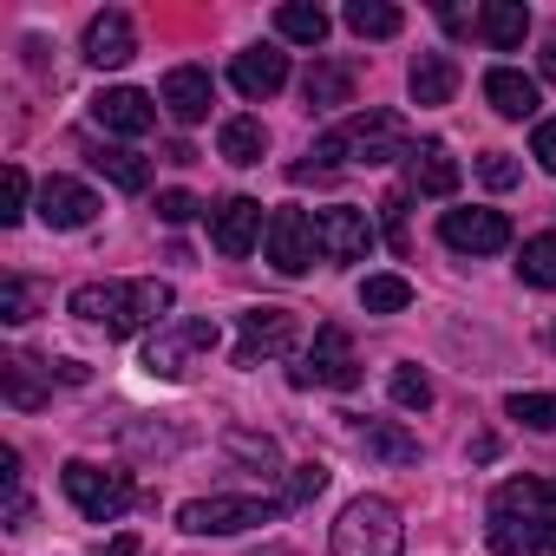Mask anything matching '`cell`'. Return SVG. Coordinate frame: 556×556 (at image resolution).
I'll return each mask as SVG.
<instances>
[{
    "instance_id": "6da1fadb",
    "label": "cell",
    "mask_w": 556,
    "mask_h": 556,
    "mask_svg": "<svg viewBox=\"0 0 556 556\" xmlns=\"http://www.w3.org/2000/svg\"><path fill=\"white\" fill-rule=\"evenodd\" d=\"M484 536L497 556H556V484L549 478H504L491 491Z\"/></svg>"
},
{
    "instance_id": "7a4b0ae2",
    "label": "cell",
    "mask_w": 556,
    "mask_h": 556,
    "mask_svg": "<svg viewBox=\"0 0 556 556\" xmlns=\"http://www.w3.org/2000/svg\"><path fill=\"white\" fill-rule=\"evenodd\" d=\"M315 164H295L289 177L295 184H308L315 170H341V164H393V157H413V131H406V118L400 112H354V118H341L334 131H321L315 138V151H308Z\"/></svg>"
},
{
    "instance_id": "3957f363",
    "label": "cell",
    "mask_w": 556,
    "mask_h": 556,
    "mask_svg": "<svg viewBox=\"0 0 556 556\" xmlns=\"http://www.w3.org/2000/svg\"><path fill=\"white\" fill-rule=\"evenodd\" d=\"M170 282H79L73 289V315L79 321H99L112 341H125V334H138V328H151L157 315H170ZM164 328V321H157Z\"/></svg>"
},
{
    "instance_id": "277c9868",
    "label": "cell",
    "mask_w": 556,
    "mask_h": 556,
    "mask_svg": "<svg viewBox=\"0 0 556 556\" xmlns=\"http://www.w3.org/2000/svg\"><path fill=\"white\" fill-rule=\"evenodd\" d=\"M334 556H400L406 549V523L387 497H354L341 517H334Z\"/></svg>"
},
{
    "instance_id": "5b68a950",
    "label": "cell",
    "mask_w": 556,
    "mask_h": 556,
    "mask_svg": "<svg viewBox=\"0 0 556 556\" xmlns=\"http://www.w3.org/2000/svg\"><path fill=\"white\" fill-rule=\"evenodd\" d=\"M216 321L210 315H170L151 341H144V374L151 380H184L203 354H216Z\"/></svg>"
},
{
    "instance_id": "8992f818",
    "label": "cell",
    "mask_w": 556,
    "mask_h": 556,
    "mask_svg": "<svg viewBox=\"0 0 556 556\" xmlns=\"http://www.w3.org/2000/svg\"><path fill=\"white\" fill-rule=\"evenodd\" d=\"M60 484H66V497H73V510H79L86 523H112V517H125V504L138 497L125 471L92 465V458H73V465L60 471Z\"/></svg>"
},
{
    "instance_id": "52a82bcc",
    "label": "cell",
    "mask_w": 556,
    "mask_h": 556,
    "mask_svg": "<svg viewBox=\"0 0 556 556\" xmlns=\"http://www.w3.org/2000/svg\"><path fill=\"white\" fill-rule=\"evenodd\" d=\"M275 517H282V497H190L177 510V523L190 536H236V530H255Z\"/></svg>"
},
{
    "instance_id": "ba28073f",
    "label": "cell",
    "mask_w": 556,
    "mask_h": 556,
    "mask_svg": "<svg viewBox=\"0 0 556 556\" xmlns=\"http://www.w3.org/2000/svg\"><path fill=\"white\" fill-rule=\"evenodd\" d=\"M289 380H295V387H334V393L361 387V361H354L348 328H341V321H328V328L315 334V348L302 354V367H289Z\"/></svg>"
},
{
    "instance_id": "9c48e42d",
    "label": "cell",
    "mask_w": 556,
    "mask_h": 556,
    "mask_svg": "<svg viewBox=\"0 0 556 556\" xmlns=\"http://www.w3.org/2000/svg\"><path fill=\"white\" fill-rule=\"evenodd\" d=\"M262 249H268V268H275V275H308V262L321 255V242H315V216H308V210H275Z\"/></svg>"
},
{
    "instance_id": "30bf717a",
    "label": "cell",
    "mask_w": 556,
    "mask_h": 556,
    "mask_svg": "<svg viewBox=\"0 0 556 556\" xmlns=\"http://www.w3.org/2000/svg\"><path fill=\"white\" fill-rule=\"evenodd\" d=\"M315 242H321L328 262H367V255H374V216L354 210V203L315 210Z\"/></svg>"
},
{
    "instance_id": "8fae6325",
    "label": "cell",
    "mask_w": 556,
    "mask_h": 556,
    "mask_svg": "<svg viewBox=\"0 0 556 556\" xmlns=\"http://www.w3.org/2000/svg\"><path fill=\"white\" fill-rule=\"evenodd\" d=\"M439 242L458 255H497V249H510V216L504 210H445Z\"/></svg>"
},
{
    "instance_id": "7c38bea8",
    "label": "cell",
    "mask_w": 556,
    "mask_h": 556,
    "mask_svg": "<svg viewBox=\"0 0 556 556\" xmlns=\"http://www.w3.org/2000/svg\"><path fill=\"white\" fill-rule=\"evenodd\" d=\"M295 315L289 308H249L242 315V334H236V367H262L275 354H289L295 348Z\"/></svg>"
},
{
    "instance_id": "4fadbf2b",
    "label": "cell",
    "mask_w": 556,
    "mask_h": 556,
    "mask_svg": "<svg viewBox=\"0 0 556 556\" xmlns=\"http://www.w3.org/2000/svg\"><path fill=\"white\" fill-rule=\"evenodd\" d=\"M255 236H268V229H262V203H255V197H223V203L210 210V242H216V255L242 262V255L255 249Z\"/></svg>"
},
{
    "instance_id": "5bb4252c",
    "label": "cell",
    "mask_w": 556,
    "mask_h": 556,
    "mask_svg": "<svg viewBox=\"0 0 556 556\" xmlns=\"http://www.w3.org/2000/svg\"><path fill=\"white\" fill-rule=\"evenodd\" d=\"M229 86L242 99H275V92L289 86V53L282 47H249V53H236L229 60Z\"/></svg>"
},
{
    "instance_id": "9a60e30c",
    "label": "cell",
    "mask_w": 556,
    "mask_h": 556,
    "mask_svg": "<svg viewBox=\"0 0 556 556\" xmlns=\"http://www.w3.org/2000/svg\"><path fill=\"white\" fill-rule=\"evenodd\" d=\"M210 99H216V86H210L203 66H170L164 86H157V105H164L177 125H203V118H210Z\"/></svg>"
},
{
    "instance_id": "2e32d148",
    "label": "cell",
    "mask_w": 556,
    "mask_h": 556,
    "mask_svg": "<svg viewBox=\"0 0 556 556\" xmlns=\"http://www.w3.org/2000/svg\"><path fill=\"white\" fill-rule=\"evenodd\" d=\"M92 125H105V131H118V138H144V131L157 125V105H151L138 86H112V92L92 99Z\"/></svg>"
},
{
    "instance_id": "e0dca14e",
    "label": "cell",
    "mask_w": 556,
    "mask_h": 556,
    "mask_svg": "<svg viewBox=\"0 0 556 556\" xmlns=\"http://www.w3.org/2000/svg\"><path fill=\"white\" fill-rule=\"evenodd\" d=\"M92 216H99V197L79 177H47L40 184V223L47 229H86Z\"/></svg>"
},
{
    "instance_id": "ac0fdd59",
    "label": "cell",
    "mask_w": 556,
    "mask_h": 556,
    "mask_svg": "<svg viewBox=\"0 0 556 556\" xmlns=\"http://www.w3.org/2000/svg\"><path fill=\"white\" fill-rule=\"evenodd\" d=\"M138 53V34H131V14H118V8H105V14H92V27H86V60L99 66V73H112V66H125Z\"/></svg>"
},
{
    "instance_id": "d6986e66",
    "label": "cell",
    "mask_w": 556,
    "mask_h": 556,
    "mask_svg": "<svg viewBox=\"0 0 556 556\" xmlns=\"http://www.w3.org/2000/svg\"><path fill=\"white\" fill-rule=\"evenodd\" d=\"M458 157L439 144V138H426V144H413V157H406V190H419V197H452L458 190Z\"/></svg>"
},
{
    "instance_id": "ffe728a7",
    "label": "cell",
    "mask_w": 556,
    "mask_h": 556,
    "mask_svg": "<svg viewBox=\"0 0 556 556\" xmlns=\"http://www.w3.org/2000/svg\"><path fill=\"white\" fill-rule=\"evenodd\" d=\"M484 99H491L497 118H536V105H543L536 79H523L517 66H491V73H484Z\"/></svg>"
},
{
    "instance_id": "44dd1931",
    "label": "cell",
    "mask_w": 556,
    "mask_h": 556,
    "mask_svg": "<svg viewBox=\"0 0 556 556\" xmlns=\"http://www.w3.org/2000/svg\"><path fill=\"white\" fill-rule=\"evenodd\" d=\"M406 86H413V105H452V92H458V60H452V53H419L413 73H406Z\"/></svg>"
},
{
    "instance_id": "7402d4cb",
    "label": "cell",
    "mask_w": 556,
    "mask_h": 556,
    "mask_svg": "<svg viewBox=\"0 0 556 556\" xmlns=\"http://www.w3.org/2000/svg\"><path fill=\"white\" fill-rule=\"evenodd\" d=\"M354 439H361V452L380 458V465H419V439H413L406 426H393V419H361Z\"/></svg>"
},
{
    "instance_id": "603a6c76",
    "label": "cell",
    "mask_w": 556,
    "mask_h": 556,
    "mask_svg": "<svg viewBox=\"0 0 556 556\" xmlns=\"http://www.w3.org/2000/svg\"><path fill=\"white\" fill-rule=\"evenodd\" d=\"M478 34H484L497 53H517L523 34H530V8H523V0H491V8L478 14Z\"/></svg>"
},
{
    "instance_id": "cb8c5ba5",
    "label": "cell",
    "mask_w": 556,
    "mask_h": 556,
    "mask_svg": "<svg viewBox=\"0 0 556 556\" xmlns=\"http://www.w3.org/2000/svg\"><path fill=\"white\" fill-rule=\"evenodd\" d=\"M92 170H99L112 190H144V184H151V157H144V151H125V144H99V151H92Z\"/></svg>"
},
{
    "instance_id": "d4e9b609",
    "label": "cell",
    "mask_w": 556,
    "mask_h": 556,
    "mask_svg": "<svg viewBox=\"0 0 556 556\" xmlns=\"http://www.w3.org/2000/svg\"><path fill=\"white\" fill-rule=\"evenodd\" d=\"M302 99H308V105H348V99H354V66H341V60H315L308 79H302Z\"/></svg>"
},
{
    "instance_id": "484cf974",
    "label": "cell",
    "mask_w": 556,
    "mask_h": 556,
    "mask_svg": "<svg viewBox=\"0 0 556 556\" xmlns=\"http://www.w3.org/2000/svg\"><path fill=\"white\" fill-rule=\"evenodd\" d=\"M223 452H229L236 465L262 471V478L282 471V452H275V439H268V432H242V426H229V432H223Z\"/></svg>"
},
{
    "instance_id": "4316f807",
    "label": "cell",
    "mask_w": 556,
    "mask_h": 556,
    "mask_svg": "<svg viewBox=\"0 0 556 556\" xmlns=\"http://www.w3.org/2000/svg\"><path fill=\"white\" fill-rule=\"evenodd\" d=\"M216 151H223L229 164H262V151H268V131H262V118H223V131H216Z\"/></svg>"
},
{
    "instance_id": "83f0119b",
    "label": "cell",
    "mask_w": 556,
    "mask_h": 556,
    "mask_svg": "<svg viewBox=\"0 0 556 556\" xmlns=\"http://www.w3.org/2000/svg\"><path fill=\"white\" fill-rule=\"evenodd\" d=\"M348 27H354L361 40H393V34L406 27V14L393 8V0H348Z\"/></svg>"
},
{
    "instance_id": "f1b7e54d",
    "label": "cell",
    "mask_w": 556,
    "mask_h": 556,
    "mask_svg": "<svg viewBox=\"0 0 556 556\" xmlns=\"http://www.w3.org/2000/svg\"><path fill=\"white\" fill-rule=\"evenodd\" d=\"M275 34L295 40V47H321L328 40V14L308 8V0H289V8H275Z\"/></svg>"
},
{
    "instance_id": "f546056e",
    "label": "cell",
    "mask_w": 556,
    "mask_h": 556,
    "mask_svg": "<svg viewBox=\"0 0 556 556\" xmlns=\"http://www.w3.org/2000/svg\"><path fill=\"white\" fill-rule=\"evenodd\" d=\"M413 302V282H406V275H367V282H361V308L367 315H400Z\"/></svg>"
},
{
    "instance_id": "4dcf8cb0",
    "label": "cell",
    "mask_w": 556,
    "mask_h": 556,
    "mask_svg": "<svg viewBox=\"0 0 556 556\" xmlns=\"http://www.w3.org/2000/svg\"><path fill=\"white\" fill-rule=\"evenodd\" d=\"M517 275L530 289H556V236H530L517 255Z\"/></svg>"
},
{
    "instance_id": "1f68e13d",
    "label": "cell",
    "mask_w": 556,
    "mask_h": 556,
    "mask_svg": "<svg viewBox=\"0 0 556 556\" xmlns=\"http://www.w3.org/2000/svg\"><path fill=\"white\" fill-rule=\"evenodd\" d=\"M0 387H8V400L21 413H40L47 406V387L34 380V361H0Z\"/></svg>"
},
{
    "instance_id": "d6a6232c",
    "label": "cell",
    "mask_w": 556,
    "mask_h": 556,
    "mask_svg": "<svg viewBox=\"0 0 556 556\" xmlns=\"http://www.w3.org/2000/svg\"><path fill=\"white\" fill-rule=\"evenodd\" d=\"M321 491H328V465L308 458V465H295V471L282 478V510H302V504H315Z\"/></svg>"
},
{
    "instance_id": "836d02e7",
    "label": "cell",
    "mask_w": 556,
    "mask_h": 556,
    "mask_svg": "<svg viewBox=\"0 0 556 556\" xmlns=\"http://www.w3.org/2000/svg\"><path fill=\"white\" fill-rule=\"evenodd\" d=\"M504 413L517 426H530V432H556V393H510Z\"/></svg>"
},
{
    "instance_id": "e575fe53",
    "label": "cell",
    "mask_w": 556,
    "mask_h": 556,
    "mask_svg": "<svg viewBox=\"0 0 556 556\" xmlns=\"http://www.w3.org/2000/svg\"><path fill=\"white\" fill-rule=\"evenodd\" d=\"M393 406L426 413V406H432V380H426L419 367H393Z\"/></svg>"
},
{
    "instance_id": "d590c367",
    "label": "cell",
    "mask_w": 556,
    "mask_h": 556,
    "mask_svg": "<svg viewBox=\"0 0 556 556\" xmlns=\"http://www.w3.org/2000/svg\"><path fill=\"white\" fill-rule=\"evenodd\" d=\"M27 315H34V289L21 282V275H8V282H0V321H14V328H21Z\"/></svg>"
},
{
    "instance_id": "8d00e7d4",
    "label": "cell",
    "mask_w": 556,
    "mask_h": 556,
    "mask_svg": "<svg viewBox=\"0 0 556 556\" xmlns=\"http://www.w3.org/2000/svg\"><path fill=\"white\" fill-rule=\"evenodd\" d=\"M27 190H34V184H27V170H21V164H8V203H0V223H21V216H27Z\"/></svg>"
},
{
    "instance_id": "74e56055",
    "label": "cell",
    "mask_w": 556,
    "mask_h": 556,
    "mask_svg": "<svg viewBox=\"0 0 556 556\" xmlns=\"http://www.w3.org/2000/svg\"><path fill=\"white\" fill-rule=\"evenodd\" d=\"M478 177H484L491 190H510V184H517V164H510V151H484V157H478Z\"/></svg>"
},
{
    "instance_id": "f35d334b",
    "label": "cell",
    "mask_w": 556,
    "mask_h": 556,
    "mask_svg": "<svg viewBox=\"0 0 556 556\" xmlns=\"http://www.w3.org/2000/svg\"><path fill=\"white\" fill-rule=\"evenodd\" d=\"M197 210H203V203H197V197H190V190H164V197H157V216H164V223H170V229H184V223H190V216H197Z\"/></svg>"
},
{
    "instance_id": "ab89813d",
    "label": "cell",
    "mask_w": 556,
    "mask_h": 556,
    "mask_svg": "<svg viewBox=\"0 0 556 556\" xmlns=\"http://www.w3.org/2000/svg\"><path fill=\"white\" fill-rule=\"evenodd\" d=\"M380 223H387L393 249H406V190H387V197H380Z\"/></svg>"
},
{
    "instance_id": "60d3db41",
    "label": "cell",
    "mask_w": 556,
    "mask_h": 556,
    "mask_svg": "<svg viewBox=\"0 0 556 556\" xmlns=\"http://www.w3.org/2000/svg\"><path fill=\"white\" fill-rule=\"evenodd\" d=\"M530 157L556 177V118H536V131H530Z\"/></svg>"
},
{
    "instance_id": "b9f144b4",
    "label": "cell",
    "mask_w": 556,
    "mask_h": 556,
    "mask_svg": "<svg viewBox=\"0 0 556 556\" xmlns=\"http://www.w3.org/2000/svg\"><path fill=\"white\" fill-rule=\"evenodd\" d=\"M99 556H144V536H131V530H125V536H112Z\"/></svg>"
},
{
    "instance_id": "7bdbcfd3",
    "label": "cell",
    "mask_w": 556,
    "mask_h": 556,
    "mask_svg": "<svg viewBox=\"0 0 556 556\" xmlns=\"http://www.w3.org/2000/svg\"><path fill=\"white\" fill-rule=\"evenodd\" d=\"M439 27H445V34H465V27H471V14H465V8H439Z\"/></svg>"
},
{
    "instance_id": "ee69618b",
    "label": "cell",
    "mask_w": 556,
    "mask_h": 556,
    "mask_svg": "<svg viewBox=\"0 0 556 556\" xmlns=\"http://www.w3.org/2000/svg\"><path fill=\"white\" fill-rule=\"evenodd\" d=\"M543 73H549V79H556V34H549V40H543Z\"/></svg>"
}]
</instances>
